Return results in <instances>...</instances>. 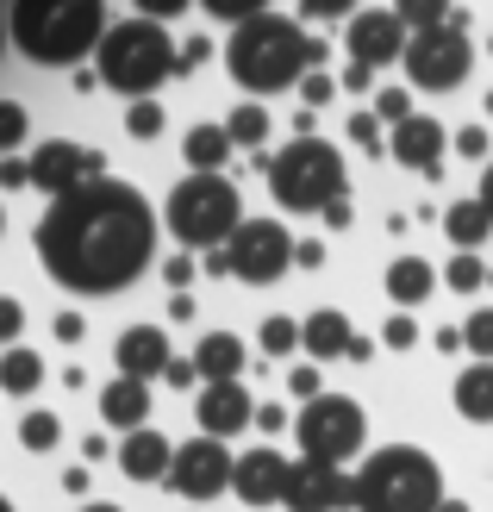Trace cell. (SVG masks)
I'll return each mask as SVG.
<instances>
[{"instance_id":"30","label":"cell","mask_w":493,"mask_h":512,"mask_svg":"<svg viewBox=\"0 0 493 512\" xmlns=\"http://www.w3.org/2000/svg\"><path fill=\"white\" fill-rule=\"evenodd\" d=\"M444 281H450L456 294H475V288H487V263H481V256H469V250H456L450 269H444Z\"/></svg>"},{"instance_id":"34","label":"cell","mask_w":493,"mask_h":512,"mask_svg":"<svg viewBox=\"0 0 493 512\" xmlns=\"http://www.w3.org/2000/svg\"><path fill=\"white\" fill-rule=\"evenodd\" d=\"M375 119L387 125V132H394V125H406V119H412V94H406V88H381V94H375Z\"/></svg>"},{"instance_id":"10","label":"cell","mask_w":493,"mask_h":512,"mask_svg":"<svg viewBox=\"0 0 493 512\" xmlns=\"http://www.w3.org/2000/svg\"><path fill=\"white\" fill-rule=\"evenodd\" d=\"M231 256V281H250V288H269L281 281V269L294 263V238L281 219H244V232L225 244Z\"/></svg>"},{"instance_id":"13","label":"cell","mask_w":493,"mask_h":512,"mask_svg":"<svg viewBox=\"0 0 493 512\" xmlns=\"http://www.w3.org/2000/svg\"><path fill=\"white\" fill-rule=\"evenodd\" d=\"M281 506L288 512H344V506H356V475L306 463L300 456V463L288 469V494H281Z\"/></svg>"},{"instance_id":"57","label":"cell","mask_w":493,"mask_h":512,"mask_svg":"<svg viewBox=\"0 0 493 512\" xmlns=\"http://www.w3.org/2000/svg\"><path fill=\"white\" fill-rule=\"evenodd\" d=\"M0 512H13V506H7V500H0Z\"/></svg>"},{"instance_id":"56","label":"cell","mask_w":493,"mask_h":512,"mask_svg":"<svg viewBox=\"0 0 493 512\" xmlns=\"http://www.w3.org/2000/svg\"><path fill=\"white\" fill-rule=\"evenodd\" d=\"M0 25H7V13H0ZM0 38H7V32H0Z\"/></svg>"},{"instance_id":"12","label":"cell","mask_w":493,"mask_h":512,"mask_svg":"<svg viewBox=\"0 0 493 512\" xmlns=\"http://www.w3.org/2000/svg\"><path fill=\"white\" fill-rule=\"evenodd\" d=\"M344 44H350V63H362V69H387V63L406 57L412 38H406V25H400L394 7H362V13L350 19Z\"/></svg>"},{"instance_id":"3","label":"cell","mask_w":493,"mask_h":512,"mask_svg":"<svg viewBox=\"0 0 493 512\" xmlns=\"http://www.w3.org/2000/svg\"><path fill=\"white\" fill-rule=\"evenodd\" d=\"M107 32V7H94V0H19V7H7V38L44 69H75L82 57H100Z\"/></svg>"},{"instance_id":"53","label":"cell","mask_w":493,"mask_h":512,"mask_svg":"<svg viewBox=\"0 0 493 512\" xmlns=\"http://www.w3.org/2000/svg\"><path fill=\"white\" fill-rule=\"evenodd\" d=\"M169 319H194V294H175L169 300Z\"/></svg>"},{"instance_id":"21","label":"cell","mask_w":493,"mask_h":512,"mask_svg":"<svg viewBox=\"0 0 493 512\" xmlns=\"http://www.w3.org/2000/svg\"><path fill=\"white\" fill-rule=\"evenodd\" d=\"M300 344H306V356H313V363H331V356H350L356 331H350V319L337 313V306H319V313H306Z\"/></svg>"},{"instance_id":"50","label":"cell","mask_w":493,"mask_h":512,"mask_svg":"<svg viewBox=\"0 0 493 512\" xmlns=\"http://www.w3.org/2000/svg\"><path fill=\"white\" fill-rule=\"evenodd\" d=\"M200 263H206V275H231V256H225V250H206Z\"/></svg>"},{"instance_id":"23","label":"cell","mask_w":493,"mask_h":512,"mask_svg":"<svg viewBox=\"0 0 493 512\" xmlns=\"http://www.w3.org/2000/svg\"><path fill=\"white\" fill-rule=\"evenodd\" d=\"M444 238H450V250H481L487 238H493V213L481 207V200H456V207H444Z\"/></svg>"},{"instance_id":"39","label":"cell","mask_w":493,"mask_h":512,"mask_svg":"<svg viewBox=\"0 0 493 512\" xmlns=\"http://www.w3.org/2000/svg\"><path fill=\"white\" fill-rule=\"evenodd\" d=\"M331 94H337V75H325V69H313V75L300 82V100H306V113H319Z\"/></svg>"},{"instance_id":"46","label":"cell","mask_w":493,"mask_h":512,"mask_svg":"<svg viewBox=\"0 0 493 512\" xmlns=\"http://www.w3.org/2000/svg\"><path fill=\"white\" fill-rule=\"evenodd\" d=\"M306 19H344V25H350L356 13L344 7V0H313V7H306Z\"/></svg>"},{"instance_id":"6","label":"cell","mask_w":493,"mask_h":512,"mask_svg":"<svg viewBox=\"0 0 493 512\" xmlns=\"http://www.w3.org/2000/svg\"><path fill=\"white\" fill-rule=\"evenodd\" d=\"M163 225L188 256H206V250H225L244 232V200L225 175H188V182H175Z\"/></svg>"},{"instance_id":"16","label":"cell","mask_w":493,"mask_h":512,"mask_svg":"<svg viewBox=\"0 0 493 512\" xmlns=\"http://www.w3.org/2000/svg\"><path fill=\"white\" fill-rule=\"evenodd\" d=\"M444 144H450V132L437 119H425V113H412L406 125H394L387 132V157L394 163H406V169H425V175H437L444 169Z\"/></svg>"},{"instance_id":"7","label":"cell","mask_w":493,"mask_h":512,"mask_svg":"<svg viewBox=\"0 0 493 512\" xmlns=\"http://www.w3.org/2000/svg\"><path fill=\"white\" fill-rule=\"evenodd\" d=\"M269 188L288 213H331L344 200V150L331 138H294L269 169Z\"/></svg>"},{"instance_id":"15","label":"cell","mask_w":493,"mask_h":512,"mask_svg":"<svg viewBox=\"0 0 493 512\" xmlns=\"http://www.w3.org/2000/svg\"><path fill=\"white\" fill-rule=\"evenodd\" d=\"M194 419H200V438H231L256 419V406L244 394V381H206L194 394Z\"/></svg>"},{"instance_id":"9","label":"cell","mask_w":493,"mask_h":512,"mask_svg":"<svg viewBox=\"0 0 493 512\" xmlns=\"http://www.w3.org/2000/svg\"><path fill=\"white\" fill-rule=\"evenodd\" d=\"M469 13H462L456 25H444V32H419L406 44V82L412 88H425V94H450L469 82V69H475V44H469Z\"/></svg>"},{"instance_id":"32","label":"cell","mask_w":493,"mask_h":512,"mask_svg":"<svg viewBox=\"0 0 493 512\" xmlns=\"http://www.w3.org/2000/svg\"><path fill=\"white\" fill-rule=\"evenodd\" d=\"M462 344L475 350V363H493V306L469 313V325H462Z\"/></svg>"},{"instance_id":"36","label":"cell","mask_w":493,"mask_h":512,"mask_svg":"<svg viewBox=\"0 0 493 512\" xmlns=\"http://www.w3.org/2000/svg\"><path fill=\"white\" fill-rule=\"evenodd\" d=\"M25 125H32V119H25L19 100H0V157H7L13 144H25Z\"/></svg>"},{"instance_id":"38","label":"cell","mask_w":493,"mask_h":512,"mask_svg":"<svg viewBox=\"0 0 493 512\" xmlns=\"http://www.w3.org/2000/svg\"><path fill=\"white\" fill-rule=\"evenodd\" d=\"M19 331H25V306H19L13 294H0V350H13Z\"/></svg>"},{"instance_id":"27","label":"cell","mask_w":493,"mask_h":512,"mask_svg":"<svg viewBox=\"0 0 493 512\" xmlns=\"http://www.w3.org/2000/svg\"><path fill=\"white\" fill-rule=\"evenodd\" d=\"M256 350H263V356H294L300 350V319L269 313L263 325H256Z\"/></svg>"},{"instance_id":"18","label":"cell","mask_w":493,"mask_h":512,"mask_svg":"<svg viewBox=\"0 0 493 512\" xmlns=\"http://www.w3.org/2000/svg\"><path fill=\"white\" fill-rule=\"evenodd\" d=\"M119 469L132 481H144V488H157V481H169V469H175V450H169L163 431H132V438L119 444Z\"/></svg>"},{"instance_id":"37","label":"cell","mask_w":493,"mask_h":512,"mask_svg":"<svg viewBox=\"0 0 493 512\" xmlns=\"http://www.w3.org/2000/svg\"><path fill=\"white\" fill-rule=\"evenodd\" d=\"M288 394H294L300 406H313V400L325 394V388H319V369H313V363H294V369H288Z\"/></svg>"},{"instance_id":"49","label":"cell","mask_w":493,"mask_h":512,"mask_svg":"<svg viewBox=\"0 0 493 512\" xmlns=\"http://www.w3.org/2000/svg\"><path fill=\"white\" fill-rule=\"evenodd\" d=\"M256 425H263V431H288V413H281V406H256Z\"/></svg>"},{"instance_id":"2","label":"cell","mask_w":493,"mask_h":512,"mask_svg":"<svg viewBox=\"0 0 493 512\" xmlns=\"http://www.w3.org/2000/svg\"><path fill=\"white\" fill-rule=\"evenodd\" d=\"M319 63H325V38H306L300 25L275 7H263L250 25H238L231 44H225L231 82L250 88V94H281V88H294L300 75H313Z\"/></svg>"},{"instance_id":"20","label":"cell","mask_w":493,"mask_h":512,"mask_svg":"<svg viewBox=\"0 0 493 512\" xmlns=\"http://www.w3.org/2000/svg\"><path fill=\"white\" fill-rule=\"evenodd\" d=\"M244 363H250L244 338H231V331H200V344H194V369H200V381H238Z\"/></svg>"},{"instance_id":"58","label":"cell","mask_w":493,"mask_h":512,"mask_svg":"<svg viewBox=\"0 0 493 512\" xmlns=\"http://www.w3.org/2000/svg\"><path fill=\"white\" fill-rule=\"evenodd\" d=\"M0 225H7V213H0Z\"/></svg>"},{"instance_id":"24","label":"cell","mask_w":493,"mask_h":512,"mask_svg":"<svg viewBox=\"0 0 493 512\" xmlns=\"http://www.w3.org/2000/svg\"><path fill=\"white\" fill-rule=\"evenodd\" d=\"M431 288H437V269L425 263V256H400V263H387V294H394L400 313H412Z\"/></svg>"},{"instance_id":"45","label":"cell","mask_w":493,"mask_h":512,"mask_svg":"<svg viewBox=\"0 0 493 512\" xmlns=\"http://www.w3.org/2000/svg\"><path fill=\"white\" fill-rule=\"evenodd\" d=\"M337 88H350V94H362V88H375V69H362V63H350L344 75H337Z\"/></svg>"},{"instance_id":"43","label":"cell","mask_w":493,"mask_h":512,"mask_svg":"<svg viewBox=\"0 0 493 512\" xmlns=\"http://www.w3.org/2000/svg\"><path fill=\"white\" fill-rule=\"evenodd\" d=\"M263 7H250V0H213V19H225V25H250Z\"/></svg>"},{"instance_id":"48","label":"cell","mask_w":493,"mask_h":512,"mask_svg":"<svg viewBox=\"0 0 493 512\" xmlns=\"http://www.w3.org/2000/svg\"><path fill=\"white\" fill-rule=\"evenodd\" d=\"M294 263H300V269H319V263H325V244H319V238L294 244Z\"/></svg>"},{"instance_id":"55","label":"cell","mask_w":493,"mask_h":512,"mask_svg":"<svg viewBox=\"0 0 493 512\" xmlns=\"http://www.w3.org/2000/svg\"><path fill=\"white\" fill-rule=\"evenodd\" d=\"M444 512H469V506H462V500H444Z\"/></svg>"},{"instance_id":"44","label":"cell","mask_w":493,"mask_h":512,"mask_svg":"<svg viewBox=\"0 0 493 512\" xmlns=\"http://www.w3.org/2000/svg\"><path fill=\"white\" fill-rule=\"evenodd\" d=\"M50 331H57V344H82V313H57V325H50Z\"/></svg>"},{"instance_id":"28","label":"cell","mask_w":493,"mask_h":512,"mask_svg":"<svg viewBox=\"0 0 493 512\" xmlns=\"http://www.w3.org/2000/svg\"><path fill=\"white\" fill-rule=\"evenodd\" d=\"M225 132H231V144H244V150H263V138L275 132V125H269V113L256 107V100H244V107L225 119Z\"/></svg>"},{"instance_id":"29","label":"cell","mask_w":493,"mask_h":512,"mask_svg":"<svg viewBox=\"0 0 493 512\" xmlns=\"http://www.w3.org/2000/svg\"><path fill=\"white\" fill-rule=\"evenodd\" d=\"M57 438H63V419H57V413H25V419H19V444H25V450L44 456V450H57Z\"/></svg>"},{"instance_id":"26","label":"cell","mask_w":493,"mask_h":512,"mask_svg":"<svg viewBox=\"0 0 493 512\" xmlns=\"http://www.w3.org/2000/svg\"><path fill=\"white\" fill-rule=\"evenodd\" d=\"M38 381H44V356L38 350H25V344L0 350V388H7V394H32Z\"/></svg>"},{"instance_id":"5","label":"cell","mask_w":493,"mask_h":512,"mask_svg":"<svg viewBox=\"0 0 493 512\" xmlns=\"http://www.w3.org/2000/svg\"><path fill=\"white\" fill-rule=\"evenodd\" d=\"M356 512H444V475L419 444H387L356 469Z\"/></svg>"},{"instance_id":"11","label":"cell","mask_w":493,"mask_h":512,"mask_svg":"<svg viewBox=\"0 0 493 512\" xmlns=\"http://www.w3.org/2000/svg\"><path fill=\"white\" fill-rule=\"evenodd\" d=\"M231 475H238V456L225 450V438H194L175 450V469H169V488L188 500V506H206L231 494Z\"/></svg>"},{"instance_id":"22","label":"cell","mask_w":493,"mask_h":512,"mask_svg":"<svg viewBox=\"0 0 493 512\" xmlns=\"http://www.w3.org/2000/svg\"><path fill=\"white\" fill-rule=\"evenodd\" d=\"M231 150H238V144H231V132H225V125H206V119L181 138V157H188L194 175H219L231 163Z\"/></svg>"},{"instance_id":"35","label":"cell","mask_w":493,"mask_h":512,"mask_svg":"<svg viewBox=\"0 0 493 512\" xmlns=\"http://www.w3.org/2000/svg\"><path fill=\"white\" fill-rule=\"evenodd\" d=\"M487 150H493V138H487V125H456V157H469V163H493L487 157Z\"/></svg>"},{"instance_id":"42","label":"cell","mask_w":493,"mask_h":512,"mask_svg":"<svg viewBox=\"0 0 493 512\" xmlns=\"http://www.w3.org/2000/svg\"><path fill=\"white\" fill-rule=\"evenodd\" d=\"M213 63V44H206V32H194L188 44H181V75H194V69H206Z\"/></svg>"},{"instance_id":"19","label":"cell","mask_w":493,"mask_h":512,"mask_svg":"<svg viewBox=\"0 0 493 512\" xmlns=\"http://www.w3.org/2000/svg\"><path fill=\"white\" fill-rule=\"evenodd\" d=\"M100 419L119 425L125 438H132V431H144V419H150V381H132V375L107 381V388H100Z\"/></svg>"},{"instance_id":"17","label":"cell","mask_w":493,"mask_h":512,"mask_svg":"<svg viewBox=\"0 0 493 512\" xmlns=\"http://www.w3.org/2000/svg\"><path fill=\"white\" fill-rule=\"evenodd\" d=\"M113 363H119V375H132V381H157V375H169V331H157V325H132V331H119V344H113Z\"/></svg>"},{"instance_id":"51","label":"cell","mask_w":493,"mask_h":512,"mask_svg":"<svg viewBox=\"0 0 493 512\" xmlns=\"http://www.w3.org/2000/svg\"><path fill=\"white\" fill-rule=\"evenodd\" d=\"M437 350H444V356H456V350H469V344H462V331L450 325V331H437Z\"/></svg>"},{"instance_id":"1","label":"cell","mask_w":493,"mask_h":512,"mask_svg":"<svg viewBox=\"0 0 493 512\" xmlns=\"http://www.w3.org/2000/svg\"><path fill=\"white\" fill-rule=\"evenodd\" d=\"M38 263L57 288L82 300L125 294L157 256V213L132 182H82L75 194L50 200L38 219Z\"/></svg>"},{"instance_id":"4","label":"cell","mask_w":493,"mask_h":512,"mask_svg":"<svg viewBox=\"0 0 493 512\" xmlns=\"http://www.w3.org/2000/svg\"><path fill=\"white\" fill-rule=\"evenodd\" d=\"M94 75L125 100H157V88L181 75V44L157 19L132 13L107 32V44H100V57H94Z\"/></svg>"},{"instance_id":"8","label":"cell","mask_w":493,"mask_h":512,"mask_svg":"<svg viewBox=\"0 0 493 512\" xmlns=\"http://www.w3.org/2000/svg\"><path fill=\"white\" fill-rule=\"evenodd\" d=\"M294 438H300V456L306 463H325V469H344L350 456L369 438V413L344 394H319L313 406L294 413Z\"/></svg>"},{"instance_id":"59","label":"cell","mask_w":493,"mask_h":512,"mask_svg":"<svg viewBox=\"0 0 493 512\" xmlns=\"http://www.w3.org/2000/svg\"><path fill=\"white\" fill-rule=\"evenodd\" d=\"M0 163H7V157H0Z\"/></svg>"},{"instance_id":"41","label":"cell","mask_w":493,"mask_h":512,"mask_svg":"<svg viewBox=\"0 0 493 512\" xmlns=\"http://www.w3.org/2000/svg\"><path fill=\"white\" fill-rule=\"evenodd\" d=\"M163 281H169L175 294H188V281H194V256H188V250H175L169 263H163Z\"/></svg>"},{"instance_id":"40","label":"cell","mask_w":493,"mask_h":512,"mask_svg":"<svg viewBox=\"0 0 493 512\" xmlns=\"http://www.w3.org/2000/svg\"><path fill=\"white\" fill-rule=\"evenodd\" d=\"M381 344H387V350H412V344H419V325H412V313H394V319H387V325H381Z\"/></svg>"},{"instance_id":"54","label":"cell","mask_w":493,"mask_h":512,"mask_svg":"<svg viewBox=\"0 0 493 512\" xmlns=\"http://www.w3.org/2000/svg\"><path fill=\"white\" fill-rule=\"evenodd\" d=\"M82 512H125V506H107V500H94V506H82Z\"/></svg>"},{"instance_id":"31","label":"cell","mask_w":493,"mask_h":512,"mask_svg":"<svg viewBox=\"0 0 493 512\" xmlns=\"http://www.w3.org/2000/svg\"><path fill=\"white\" fill-rule=\"evenodd\" d=\"M163 125H169V119H163V100H132V107H125V132H132V138H144V144L157 138Z\"/></svg>"},{"instance_id":"52","label":"cell","mask_w":493,"mask_h":512,"mask_svg":"<svg viewBox=\"0 0 493 512\" xmlns=\"http://www.w3.org/2000/svg\"><path fill=\"white\" fill-rule=\"evenodd\" d=\"M475 200H481V207H487V213H493V163H487V169H481V188H475Z\"/></svg>"},{"instance_id":"25","label":"cell","mask_w":493,"mask_h":512,"mask_svg":"<svg viewBox=\"0 0 493 512\" xmlns=\"http://www.w3.org/2000/svg\"><path fill=\"white\" fill-rule=\"evenodd\" d=\"M450 400H456L462 419L487 425V419H493V363H469V369H462L456 388H450Z\"/></svg>"},{"instance_id":"33","label":"cell","mask_w":493,"mask_h":512,"mask_svg":"<svg viewBox=\"0 0 493 512\" xmlns=\"http://www.w3.org/2000/svg\"><path fill=\"white\" fill-rule=\"evenodd\" d=\"M350 138H356V150H369V157H387V125L375 113H356L350 119Z\"/></svg>"},{"instance_id":"47","label":"cell","mask_w":493,"mask_h":512,"mask_svg":"<svg viewBox=\"0 0 493 512\" xmlns=\"http://www.w3.org/2000/svg\"><path fill=\"white\" fill-rule=\"evenodd\" d=\"M169 388H194V381H200V369H194V356H188V363H181V356H175V363H169Z\"/></svg>"},{"instance_id":"14","label":"cell","mask_w":493,"mask_h":512,"mask_svg":"<svg viewBox=\"0 0 493 512\" xmlns=\"http://www.w3.org/2000/svg\"><path fill=\"white\" fill-rule=\"evenodd\" d=\"M288 456H275L269 444H256L238 456V475H231V494H238L244 506H281V494H288Z\"/></svg>"}]
</instances>
